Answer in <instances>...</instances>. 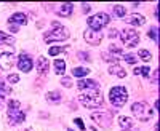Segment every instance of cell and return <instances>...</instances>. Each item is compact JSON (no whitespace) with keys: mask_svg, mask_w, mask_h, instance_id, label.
<instances>
[{"mask_svg":"<svg viewBox=\"0 0 160 131\" xmlns=\"http://www.w3.org/2000/svg\"><path fill=\"white\" fill-rule=\"evenodd\" d=\"M78 99L88 109H96L104 104L99 85L95 80H78Z\"/></svg>","mask_w":160,"mask_h":131,"instance_id":"1","label":"cell"},{"mask_svg":"<svg viewBox=\"0 0 160 131\" xmlns=\"http://www.w3.org/2000/svg\"><path fill=\"white\" fill-rule=\"evenodd\" d=\"M51 27L53 29L50 32H45V35H43V40L47 43H50V42H61V40H66V38L69 37L68 29H66L64 26H61L58 21H53Z\"/></svg>","mask_w":160,"mask_h":131,"instance_id":"2","label":"cell"},{"mask_svg":"<svg viewBox=\"0 0 160 131\" xmlns=\"http://www.w3.org/2000/svg\"><path fill=\"white\" fill-rule=\"evenodd\" d=\"M131 112L139 122H148L152 119V109L146 102H135L131 106Z\"/></svg>","mask_w":160,"mask_h":131,"instance_id":"3","label":"cell"},{"mask_svg":"<svg viewBox=\"0 0 160 131\" xmlns=\"http://www.w3.org/2000/svg\"><path fill=\"white\" fill-rule=\"evenodd\" d=\"M109 99L112 102V106L122 107L128 99V93H127V90L123 86H114L111 90V93H109Z\"/></svg>","mask_w":160,"mask_h":131,"instance_id":"4","label":"cell"},{"mask_svg":"<svg viewBox=\"0 0 160 131\" xmlns=\"http://www.w3.org/2000/svg\"><path fill=\"white\" fill-rule=\"evenodd\" d=\"M109 21H111V18H109L108 13H96V15H93L87 22L90 26V31L98 32V31H101L104 27V26H108Z\"/></svg>","mask_w":160,"mask_h":131,"instance_id":"5","label":"cell"},{"mask_svg":"<svg viewBox=\"0 0 160 131\" xmlns=\"http://www.w3.org/2000/svg\"><path fill=\"white\" fill-rule=\"evenodd\" d=\"M120 37H122V42L128 46V48H133L139 43V35L135 29H123L120 32Z\"/></svg>","mask_w":160,"mask_h":131,"instance_id":"6","label":"cell"},{"mask_svg":"<svg viewBox=\"0 0 160 131\" xmlns=\"http://www.w3.org/2000/svg\"><path fill=\"white\" fill-rule=\"evenodd\" d=\"M90 117H91V120H95L102 128L111 126V114L109 112H93Z\"/></svg>","mask_w":160,"mask_h":131,"instance_id":"7","label":"cell"},{"mask_svg":"<svg viewBox=\"0 0 160 131\" xmlns=\"http://www.w3.org/2000/svg\"><path fill=\"white\" fill-rule=\"evenodd\" d=\"M32 66H34V62H32V58L29 55H26V53L19 55V58H18V67H19V70L28 74V72L32 70Z\"/></svg>","mask_w":160,"mask_h":131,"instance_id":"8","label":"cell"},{"mask_svg":"<svg viewBox=\"0 0 160 131\" xmlns=\"http://www.w3.org/2000/svg\"><path fill=\"white\" fill-rule=\"evenodd\" d=\"M111 53H102V59L104 61H109V62H118V59H122L123 55H122V51H120L115 45L111 46Z\"/></svg>","mask_w":160,"mask_h":131,"instance_id":"9","label":"cell"},{"mask_svg":"<svg viewBox=\"0 0 160 131\" xmlns=\"http://www.w3.org/2000/svg\"><path fill=\"white\" fill-rule=\"evenodd\" d=\"M8 117H10V125H19L26 120V114L19 109H16V110L8 109Z\"/></svg>","mask_w":160,"mask_h":131,"instance_id":"10","label":"cell"},{"mask_svg":"<svg viewBox=\"0 0 160 131\" xmlns=\"http://www.w3.org/2000/svg\"><path fill=\"white\" fill-rule=\"evenodd\" d=\"M83 38H85V42H88V43H91V45H99L101 40H102V34L88 29V31L83 32Z\"/></svg>","mask_w":160,"mask_h":131,"instance_id":"11","label":"cell"},{"mask_svg":"<svg viewBox=\"0 0 160 131\" xmlns=\"http://www.w3.org/2000/svg\"><path fill=\"white\" fill-rule=\"evenodd\" d=\"M13 64H15V55L13 53H2L0 55V67L3 70H10Z\"/></svg>","mask_w":160,"mask_h":131,"instance_id":"12","label":"cell"},{"mask_svg":"<svg viewBox=\"0 0 160 131\" xmlns=\"http://www.w3.org/2000/svg\"><path fill=\"white\" fill-rule=\"evenodd\" d=\"M28 16L24 15V13H15V15H11V18L8 19L10 26H18V24H28Z\"/></svg>","mask_w":160,"mask_h":131,"instance_id":"13","label":"cell"},{"mask_svg":"<svg viewBox=\"0 0 160 131\" xmlns=\"http://www.w3.org/2000/svg\"><path fill=\"white\" fill-rule=\"evenodd\" d=\"M72 10H74V5H72V3H61L59 7H56V13H58L61 18H68V16H71Z\"/></svg>","mask_w":160,"mask_h":131,"instance_id":"14","label":"cell"},{"mask_svg":"<svg viewBox=\"0 0 160 131\" xmlns=\"http://www.w3.org/2000/svg\"><path fill=\"white\" fill-rule=\"evenodd\" d=\"M37 70H38V75H45L50 70V61L43 56H40L37 61Z\"/></svg>","mask_w":160,"mask_h":131,"instance_id":"15","label":"cell"},{"mask_svg":"<svg viewBox=\"0 0 160 131\" xmlns=\"http://www.w3.org/2000/svg\"><path fill=\"white\" fill-rule=\"evenodd\" d=\"M125 21L128 24H131V26H142L146 22V18L142 15H138V13H133V15H130Z\"/></svg>","mask_w":160,"mask_h":131,"instance_id":"16","label":"cell"},{"mask_svg":"<svg viewBox=\"0 0 160 131\" xmlns=\"http://www.w3.org/2000/svg\"><path fill=\"white\" fill-rule=\"evenodd\" d=\"M109 74H112V75H117V77H120V78H123L125 75H127V72L120 67L118 64H112L111 67H109Z\"/></svg>","mask_w":160,"mask_h":131,"instance_id":"17","label":"cell"},{"mask_svg":"<svg viewBox=\"0 0 160 131\" xmlns=\"http://www.w3.org/2000/svg\"><path fill=\"white\" fill-rule=\"evenodd\" d=\"M47 101L53 102V104L61 102V93L59 91H50V93H47Z\"/></svg>","mask_w":160,"mask_h":131,"instance_id":"18","label":"cell"},{"mask_svg":"<svg viewBox=\"0 0 160 131\" xmlns=\"http://www.w3.org/2000/svg\"><path fill=\"white\" fill-rule=\"evenodd\" d=\"M55 72L59 74V75L66 72V61H62V59H56L55 61Z\"/></svg>","mask_w":160,"mask_h":131,"instance_id":"19","label":"cell"},{"mask_svg":"<svg viewBox=\"0 0 160 131\" xmlns=\"http://www.w3.org/2000/svg\"><path fill=\"white\" fill-rule=\"evenodd\" d=\"M0 42H3V43L11 46V45H15V37H11V35H8V34L0 31Z\"/></svg>","mask_w":160,"mask_h":131,"instance_id":"20","label":"cell"},{"mask_svg":"<svg viewBox=\"0 0 160 131\" xmlns=\"http://www.w3.org/2000/svg\"><path fill=\"white\" fill-rule=\"evenodd\" d=\"M118 125L122 126L123 129H130L133 126V120L128 119V117H120V119H118Z\"/></svg>","mask_w":160,"mask_h":131,"instance_id":"21","label":"cell"},{"mask_svg":"<svg viewBox=\"0 0 160 131\" xmlns=\"http://www.w3.org/2000/svg\"><path fill=\"white\" fill-rule=\"evenodd\" d=\"M88 74H90V70L87 67H75V69H72V75H75L78 78H82V77H85Z\"/></svg>","mask_w":160,"mask_h":131,"instance_id":"22","label":"cell"},{"mask_svg":"<svg viewBox=\"0 0 160 131\" xmlns=\"http://www.w3.org/2000/svg\"><path fill=\"white\" fill-rule=\"evenodd\" d=\"M114 13H115L118 18H123L125 13H127V8L123 5H114Z\"/></svg>","mask_w":160,"mask_h":131,"instance_id":"23","label":"cell"},{"mask_svg":"<svg viewBox=\"0 0 160 131\" xmlns=\"http://www.w3.org/2000/svg\"><path fill=\"white\" fill-rule=\"evenodd\" d=\"M66 50H68L66 46H53V48L48 50V53H50V56H56V55L62 53V51H66Z\"/></svg>","mask_w":160,"mask_h":131,"instance_id":"24","label":"cell"},{"mask_svg":"<svg viewBox=\"0 0 160 131\" xmlns=\"http://www.w3.org/2000/svg\"><path fill=\"white\" fill-rule=\"evenodd\" d=\"M149 70H151L149 67H136L135 69V74L136 75H142V77H148L149 75Z\"/></svg>","mask_w":160,"mask_h":131,"instance_id":"25","label":"cell"},{"mask_svg":"<svg viewBox=\"0 0 160 131\" xmlns=\"http://www.w3.org/2000/svg\"><path fill=\"white\" fill-rule=\"evenodd\" d=\"M139 58L142 59V61H151V53H149V51L148 50H139Z\"/></svg>","mask_w":160,"mask_h":131,"instance_id":"26","label":"cell"},{"mask_svg":"<svg viewBox=\"0 0 160 131\" xmlns=\"http://www.w3.org/2000/svg\"><path fill=\"white\" fill-rule=\"evenodd\" d=\"M149 37L152 38V40H155V43H157V42H158V29H157V27H151Z\"/></svg>","mask_w":160,"mask_h":131,"instance_id":"27","label":"cell"},{"mask_svg":"<svg viewBox=\"0 0 160 131\" xmlns=\"http://www.w3.org/2000/svg\"><path fill=\"white\" fill-rule=\"evenodd\" d=\"M0 93H5V95H8V93H11V88L7 85V83H3V82H0Z\"/></svg>","mask_w":160,"mask_h":131,"instance_id":"28","label":"cell"},{"mask_svg":"<svg viewBox=\"0 0 160 131\" xmlns=\"http://www.w3.org/2000/svg\"><path fill=\"white\" fill-rule=\"evenodd\" d=\"M19 101H16V99H11L10 102H8V109H13V110H16V109H19Z\"/></svg>","mask_w":160,"mask_h":131,"instance_id":"29","label":"cell"},{"mask_svg":"<svg viewBox=\"0 0 160 131\" xmlns=\"http://www.w3.org/2000/svg\"><path fill=\"white\" fill-rule=\"evenodd\" d=\"M7 80H8L10 83H18V82H19V75H18V74H10Z\"/></svg>","mask_w":160,"mask_h":131,"instance_id":"30","label":"cell"},{"mask_svg":"<svg viewBox=\"0 0 160 131\" xmlns=\"http://www.w3.org/2000/svg\"><path fill=\"white\" fill-rule=\"evenodd\" d=\"M123 58H125V61H127L128 64H135V62L138 61V58L133 56V55H123Z\"/></svg>","mask_w":160,"mask_h":131,"instance_id":"31","label":"cell"},{"mask_svg":"<svg viewBox=\"0 0 160 131\" xmlns=\"http://www.w3.org/2000/svg\"><path fill=\"white\" fill-rule=\"evenodd\" d=\"M61 85L66 86V88H71V86H72V80H71L69 77H64L62 80H61Z\"/></svg>","mask_w":160,"mask_h":131,"instance_id":"32","label":"cell"},{"mask_svg":"<svg viewBox=\"0 0 160 131\" xmlns=\"http://www.w3.org/2000/svg\"><path fill=\"white\" fill-rule=\"evenodd\" d=\"M74 123H75L80 129H82V131L85 129V125H83V120H82V119H75V120H74Z\"/></svg>","mask_w":160,"mask_h":131,"instance_id":"33","label":"cell"},{"mask_svg":"<svg viewBox=\"0 0 160 131\" xmlns=\"http://www.w3.org/2000/svg\"><path fill=\"white\" fill-rule=\"evenodd\" d=\"M80 59H82V61H90V58H88V55L85 53V51H78V55H77Z\"/></svg>","mask_w":160,"mask_h":131,"instance_id":"34","label":"cell"},{"mask_svg":"<svg viewBox=\"0 0 160 131\" xmlns=\"http://www.w3.org/2000/svg\"><path fill=\"white\" fill-rule=\"evenodd\" d=\"M82 7H83V11H85V13H88V11H90V8H91V7H90V3H83Z\"/></svg>","mask_w":160,"mask_h":131,"instance_id":"35","label":"cell"},{"mask_svg":"<svg viewBox=\"0 0 160 131\" xmlns=\"http://www.w3.org/2000/svg\"><path fill=\"white\" fill-rule=\"evenodd\" d=\"M157 78H158V70H155V72H154V77H152L154 83H157Z\"/></svg>","mask_w":160,"mask_h":131,"instance_id":"36","label":"cell"},{"mask_svg":"<svg viewBox=\"0 0 160 131\" xmlns=\"http://www.w3.org/2000/svg\"><path fill=\"white\" fill-rule=\"evenodd\" d=\"M10 31L11 32H18V26H10Z\"/></svg>","mask_w":160,"mask_h":131,"instance_id":"37","label":"cell"},{"mask_svg":"<svg viewBox=\"0 0 160 131\" xmlns=\"http://www.w3.org/2000/svg\"><path fill=\"white\" fill-rule=\"evenodd\" d=\"M115 32H117V31H115V29H112V31H111V34H109V37H115V35H117Z\"/></svg>","mask_w":160,"mask_h":131,"instance_id":"38","label":"cell"},{"mask_svg":"<svg viewBox=\"0 0 160 131\" xmlns=\"http://www.w3.org/2000/svg\"><path fill=\"white\" fill-rule=\"evenodd\" d=\"M3 101H5V96H3V95H0V104H2Z\"/></svg>","mask_w":160,"mask_h":131,"instance_id":"39","label":"cell"},{"mask_svg":"<svg viewBox=\"0 0 160 131\" xmlns=\"http://www.w3.org/2000/svg\"><path fill=\"white\" fill-rule=\"evenodd\" d=\"M122 131H130V129H122Z\"/></svg>","mask_w":160,"mask_h":131,"instance_id":"40","label":"cell"},{"mask_svg":"<svg viewBox=\"0 0 160 131\" xmlns=\"http://www.w3.org/2000/svg\"><path fill=\"white\" fill-rule=\"evenodd\" d=\"M68 131H72V129H68Z\"/></svg>","mask_w":160,"mask_h":131,"instance_id":"41","label":"cell"}]
</instances>
